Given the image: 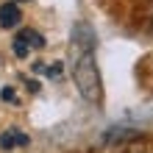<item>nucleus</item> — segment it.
Wrapping results in <instances>:
<instances>
[{
	"label": "nucleus",
	"mask_w": 153,
	"mask_h": 153,
	"mask_svg": "<svg viewBox=\"0 0 153 153\" xmlns=\"http://www.w3.org/2000/svg\"><path fill=\"white\" fill-rule=\"evenodd\" d=\"M33 70L36 73H45L48 78H61V73H64V67H61V61H53V64H33Z\"/></svg>",
	"instance_id": "obj_5"
},
{
	"label": "nucleus",
	"mask_w": 153,
	"mask_h": 153,
	"mask_svg": "<svg viewBox=\"0 0 153 153\" xmlns=\"http://www.w3.org/2000/svg\"><path fill=\"white\" fill-rule=\"evenodd\" d=\"M28 134H22V131H17V128H11V131H6L3 137H0V148H6V150H11V148H25L28 145Z\"/></svg>",
	"instance_id": "obj_4"
},
{
	"label": "nucleus",
	"mask_w": 153,
	"mask_h": 153,
	"mask_svg": "<svg viewBox=\"0 0 153 153\" xmlns=\"http://www.w3.org/2000/svg\"><path fill=\"white\" fill-rule=\"evenodd\" d=\"M73 81L84 100L95 106L103 100V81L95 61V33L81 39V33L73 31Z\"/></svg>",
	"instance_id": "obj_1"
},
{
	"label": "nucleus",
	"mask_w": 153,
	"mask_h": 153,
	"mask_svg": "<svg viewBox=\"0 0 153 153\" xmlns=\"http://www.w3.org/2000/svg\"><path fill=\"white\" fill-rule=\"evenodd\" d=\"M42 48H45V36L33 28H25L14 36V56H20V59H25L31 50H42Z\"/></svg>",
	"instance_id": "obj_2"
},
{
	"label": "nucleus",
	"mask_w": 153,
	"mask_h": 153,
	"mask_svg": "<svg viewBox=\"0 0 153 153\" xmlns=\"http://www.w3.org/2000/svg\"><path fill=\"white\" fill-rule=\"evenodd\" d=\"M125 153H139V150H137V148H128V150H125Z\"/></svg>",
	"instance_id": "obj_7"
},
{
	"label": "nucleus",
	"mask_w": 153,
	"mask_h": 153,
	"mask_svg": "<svg viewBox=\"0 0 153 153\" xmlns=\"http://www.w3.org/2000/svg\"><path fill=\"white\" fill-rule=\"evenodd\" d=\"M22 20V11L17 3H3L0 6V28H14V25H20Z\"/></svg>",
	"instance_id": "obj_3"
},
{
	"label": "nucleus",
	"mask_w": 153,
	"mask_h": 153,
	"mask_svg": "<svg viewBox=\"0 0 153 153\" xmlns=\"http://www.w3.org/2000/svg\"><path fill=\"white\" fill-rule=\"evenodd\" d=\"M0 97H3V100H17V95H14V89H11V86H6L3 92H0Z\"/></svg>",
	"instance_id": "obj_6"
}]
</instances>
